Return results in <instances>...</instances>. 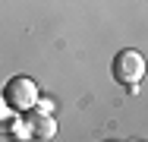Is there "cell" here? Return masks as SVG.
I'll use <instances>...</instances> for the list:
<instances>
[{
  "label": "cell",
  "mask_w": 148,
  "mask_h": 142,
  "mask_svg": "<svg viewBox=\"0 0 148 142\" xmlns=\"http://www.w3.org/2000/svg\"><path fill=\"white\" fill-rule=\"evenodd\" d=\"M142 76H145V57L139 54V51H132V48H126V51H120L114 57V79L120 85H139L142 82Z\"/></svg>",
  "instance_id": "6da1fadb"
},
{
  "label": "cell",
  "mask_w": 148,
  "mask_h": 142,
  "mask_svg": "<svg viewBox=\"0 0 148 142\" xmlns=\"http://www.w3.org/2000/svg\"><path fill=\"white\" fill-rule=\"evenodd\" d=\"M3 98H6V104L13 108V111H29L32 104H35V98H38V85L32 82L29 76H13L6 88H3Z\"/></svg>",
  "instance_id": "7a4b0ae2"
},
{
  "label": "cell",
  "mask_w": 148,
  "mask_h": 142,
  "mask_svg": "<svg viewBox=\"0 0 148 142\" xmlns=\"http://www.w3.org/2000/svg\"><path fill=\"white\" fill-rule=\"evenodd\" d=\"M25 114V126H29V133L35 139H54V133H57V123H54V117L47 114V104H41L38 111H22Z\"/></svg>",
  "instance_id": "3957f363"
}]
</instances>
